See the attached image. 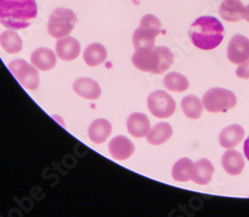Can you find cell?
Listing matches in <instances>:
<instances>
[{"label": "cell", "instance_id": "obj_11", "mask_svg": "<svg viewBox=\"0 0 249 217\" xmlns=\"http://www.w3.org/2000/svg\"><path fill=\"white\" fill-rule=\"evenodd\" d=\"M160 32L161 29L140 25L133 34V44L135 49L155 47L156 38Z\"/></svg>", "mask_w": 249, "mask_h": 217}, {"label": "cell", "instance_id": "obj_22", "mask_svg": "<svg viewBox=\"0 0 249 217\" xmlns=\"http://www.w3.org/2000/svg\"><path fill=\"white\" fill-rule=\"evenodd\" d=\"M0 46L9 54H16L22 50L23 42L16 32L9 29L0 34Z\"/></svg>", "mask_w": 249, "mask_h": 217}, {"label": "cell", "instance_id": "obj_16", "mask_svg": "<svg viewBox=\"0 0 249 217\" xmlns=\"http://www.w3.org/2000/svg\"><path fill=\"white\" fill-rule=\"evenodd\" d=\"M214 173V166L212 162L207 159L198 160L194 163L192 173V181L199 185H206L210 183Z\"/></svg>", "mask_w": 249, "mask_h": 217}, {"label": "cell", "instance_id": "obj_8", "mask_svg": "<svg viewBox=\"0 0 249 217\" xmlns=\"http://www.w3.org/2000/svg\"><path fill=\"white\" fill-rule=\"evenodd\" d=\"M227 58L239 65L249 58V39L241 34L234 35L227 46Z\"/></svg>", "mask_w": 249, "mask_h": 217}, {"label": "cell", "instance_id": "obj_9", "mask_svg": "<svg viewBox=\"0 0 249 217\" xmlns=\"http://www.w3.org/2000/svg\"><path fill=\"white\" fill-rule=\"evenodd\" d=\"M109 151L114 160L126 161L135 153V145L126 136H117L109 143Z\"/></svg>", "mask_w": 249, "mask_h": 217}, {"label": "cell", "instance_id": "obj_18", "mask_svg": "<svg viewBox=\"0 0 249 217\" xmlns=\"http://www.w3.org/2000/svg\"><path fill=\"white\" fill-rule=\"evenodd\" d=\"M112 133V125L106 119L95 120L89 127L88 137L94 144L105 143Z\"/></svg>", "mask_w": 249, "mask_h": 217}, {"label": "cell", "instance_id": "obj_24", "mask_svg": "<svg viewBox=\"0 0 249 217\" xmlns=\"http://www.w3.org/2000/svg\"><path fill=\"white\" fill-rule=\"evenodd\" d=\"M163 86L171 92L182 93L189 89L190 83L188 78L178 72H171L163 78Z\"/></svg>", "mask_w": 249, "mask_h": 217}, {"label": "cell", "instance_id": "obj_25", "mask_svg": "<svg viewBox=\"0 0 249 217\" xmlns=\"http://www.w3.org/2000/svg\"><path fill=\"white\" fill-rule=\"evenodd\" d=\"M194 169V163L189 158H182L178 161L172 171L173 179L177 181L186 182L192 179V173Z\"/></svg>", "mask_w": 249, "mask_h": 217}, {"label": "cell", "instance_id": "obj_5", "mask_svg": "<svg viewBox=\"0 0 249 217\" xmlns=\"http://www.w3.org/2000/svg\"><path fill=\"white\" fill-rule=\"evenodd\" d=\"M77 21V17L71 9L64 7L56 8L48 20V33L56 39L66 37L74 29Z\"/></svg>", "mask_w": 249, "mask_h": 217}, {"label": "cell", "instance_id": "obj_19", "mask_svg": "<svg viewBox=\"0 0 249 217\" xmlns=\"http://www.w3.org/2000/svg\"><path fill=\"white\" fill-rule=\"evenodd\" d=\"M221 163L224 170L231 176H238L243 171L245 162L242 155L235 149L225 151L221 159Z\"/></svg>", "mask_w": 249, "mask_h": 217}, {"label": "cell", "instance_id": "obj_23", "mask_svg": "<svg viewBox=\"0 0 249 217\" xmlns=\"http://www.w3.org/2000/svg\"><path fill=\"white\" fill-rule=\"evenodd\" d=\"M181 108L185 117L196 120L199 119L202 114L203 104L198 97L189 95L181 100Z\"/></svg>", "mask_w": 249, "mask_h": 217}, {"label": "cell", "instance_id": "obj_2", "mask_svg": "<svg viewBox=\"0 0 249 217\" xmlns=\"http://www.w3.org/2000/svg\"><path fill=\"white\" fill-rule=\"evenodd\" d=\"M224 34L222 23L213 16L198 17L189 30L193 44L201 50H213L219 46Z\"/></svg>", "mask_w": 249, "mask_h": 217}, {"label": "cell", "instance_id": "obj_12", "mask_svg": "<svg viewBox=\"0 0 249 217\" xmlns=\"http://www.w3.org/2000/svg\"><path fill=\"white\" fill-rule=\"evenodd\" d=\"M127 128L130 135H132L134 138L141 139L149 134L151 129V123L147 115L136 112L129 116L127 120Z\"/></svg>", "mask_w": 249, "mask_h": 217}, {"label": "cell", "instance_id": "obj_21", "mask_svg": "<svg viewBox=\"0 0 249 217\" xmlns=\"http://www.w3.org/2000/svg\"><path fill=\"white\" fill-rule=\"evenodd\" d=\"M108 56L106 48L100 43H92L84 51L83 58L90 67H97L106 61Z\"/></svg>", "mask_w": 249, "mask_h": 217}, {"label": "cell", "instance_id": "obj_6", "mask_svg": "<svg viewBox=\"0 0 249 217\" xmlns=\"http://www.w3.org/2000/svg\"><path fill=\"white\" fill-rule=\"evenodd\" d=\"M8 68L16 80L28 90H35L40 84L37 68L23 59H15L8 64Z\"/></svg>", "mask_w": 249, "mask_h": 217}, {"label": "cell", "instance_id": "obj_13", "mask_svg": "<svg viewBox=\"0 0 249 217\" xmlns=\"http://www.w3.org/2000/svg\"><path fill=\"white\" fill-rule=\"evenodd\" d=\"M74 92L86 100H97L101 96V87L91 78H79L73 84Z\"/></svg>", "mask_w": 249, "mask_h": 217}, {"label": "cell", "instance_id": "obj_29", "mask_svg": "<svg viewBox=\"0 0 249 217\" xmlns=\"http://www.w3.org/2000/svg\"><path fill=\"white\" fill-rule=\"evenodd\" d=\"M244 19L249 22V4L245 7V12H244Z\"/></svg>", "mask_w": 249, "mask_h": 217}, {"label": "cell", "instance_id": "obj_10", "mask_svg": "<svg viewBox=\"0 0 249 217\" xmlns=\"http://www.w3.org/2000/svg\"><path fill=\"white\" fill-rule=\"evenodd\" d=\"M55 49L58 58L69 62L75 60L79 56L81 52V45L79 41L74 37L66 36L57 41Z\"/></svg>", "mask_w": 249, "mask_h": 217}, {"label": "cell", "instance_id": "obj_1", "mask_svg": "<svg viewBox=\"0 0 249 217\" xmlns=\"http://www.w3.org/2000/svg\"><path fill=\"white\" fill-rule=\"evenodd\" d=\"M37 12L35 0H0V23L10 30L30 26Z\"/></svg>", "mask_w": 249, "mask_h": 217}, {"label": "cell", "instance_id": "obj_17", "mask_svg": "<svg viewBox=\"0 0 249 217\" xmlns=\"http://www.w3.org/2000/svg\"><path fill=\"white\" fill-rule=\"evenodd\" d=\"M244 128L237 124H233L223 128L219 135V144L224 148L235 147L243 140Z\"/></svg>", "mask_w": 249, "mask_h": 217}, {"label": "cell", "instance_id": "obj_15", "mask_svg": "<svg viewBox=\"0 0 249 217\" xmlns=\"http://www.w3.org/2000/svg\"><path fill=\"white\" fill-rule=\"evenodd\" d=\"M31 63L34 67L40 71H50L57 63L55 53L49 48H38L32 52L30 57Z\"/></svg>", "mask_w": 249, "mask_h": 217}, {"label": "cell", "instance_id": "obj_20", "mask_svg": "<svg viewBox=\"0 0 249 217\" xmlns=\"http://www.w3.org/2000/svg\"><path fill=\"white\" fill-rule=\"evenodd\" d=\"M173 136V127L169 123L161 122L154 126L147 135V141L153 145H160L167 143Z\"/></svg>", "mask_w": 249, "mask_h": 217}, {"label": "cell", "instance_id": "obj_3", "mask_svg": "<svg viewBox=\"0 0 249 217\" xmlns=\"http://www.w3.org/2000/svg\"><path fill=\"white\" fill-rule=\"evenodd\" d=\"M174 60V53L165 46L140 48L132 57V63L138 70L155 75L167 72L172 67Z\"/></svg>", "mask_w": 249, "mask_h": 217}, {"label": "cell", "instance_id": "obj_27", "mask_svg": "<svg viewBox=\"0 0 249 217\" xmlns=\"http://www.w3.org/2000/svg\"><path fill=\"white\" fill-rule=\"evenodd\" d=\"M236 76L241 79H249V58L239 64L238 68L236 69Z\"/></svg>", "mask_w": 249, "mask_h": 217}, {"label": "cell", "instance_id": "obj_26", "mask_svg": "<svg viewBox=\"0 0 249 217\" xmlns=\"http://www.w3.org/2000/svg\"><path fill=\"white\" fill-rule=\"evenodd\" d=\"M140 25H143V26H150V27H154L157 29H161V23L160 19L153 15V14H147L144 15L142 19Z\"/></svg>", "mask_w": 249, "mask_h": 217}, {"label": "cell", "instance_id": "obj_7", "mask_svg": "<svg viewBox=\"0 0 249 217\" xmlns=\"http://www.w3.org/2000/svg\"><path fill=\"white\" fill-rule=\"evenodd\" d=\"M148 108L155 117L159 119H167L173 116L176 112L177 104L169 93L157 90L149 95Z\"/></svg>", "mask_w": 249, "mask_h": 217}, {"label": "cell", "instance_id": "obj_14", "mask_svg": "<svg viewBox=\"0 0 249 217\" xmlns=\"http://www.w3.org/2000/svg\"><path fill=\"white\" fill-rule=\"evenodd\" d=\"M245 6L240 0H223L218 8V13L227 22H237L244 18Z\"/></svg>", "mask_w": 249, "mask_h": 217}, {"label": "cell", "instance_id": "obj_4", "mask_svg": "<svg viewBox=\"0 0 249 217\" xmlns=\"http://www.w3.org/2000/svg\"><path fill=\"white\" fill-rule=\"evenodd\" d=\"M203 108L207 112L216 114L231 110L237 104L236 96L233 92L223 88H212L202 98Z\"/></svg>", "mask_w": 249, "mask_h": 217}, {"label": "cell", "instance_id": "obj_28", "mask_svg": "<svg viewBox=\"0 0 249 217\" xmlns=\"http://www.w3.org/2000/svg\"><path fill=\"white\" fill-rule=\"evenodd\" d=\"M243 149H244V155H245L246 159L249 161V136H248V138L244 142Z\"/></svg>", "mask_w": 249, "mask_h": 217}]
</instances>
